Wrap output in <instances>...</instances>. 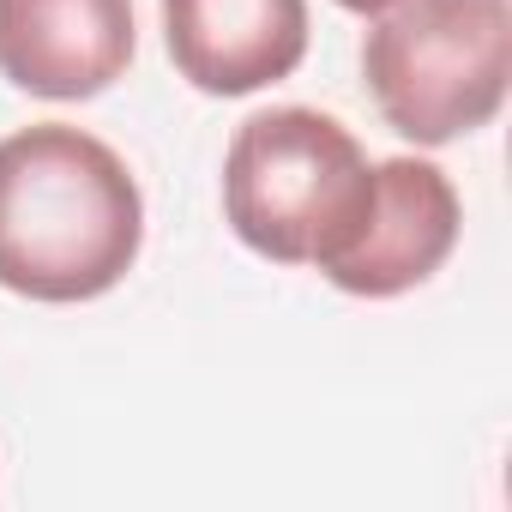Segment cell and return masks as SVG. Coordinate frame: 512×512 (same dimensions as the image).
Listing matches in <instances>:
<instances>
[{"mask_svg":"<svg viewBox=\"0 0 512 512\" xmlns=\"http://www.w3.org/2000/svg\"><path fill=\"white\" fill-rule=\"evenodd\" d=\"M145 247V199L115 145L37 121L0 139V290L31 302L109 296Z\"/></svg>","mask_w":512,"mask_h":512,"instance_id":"obj_1","label":"cell"},{"mask_svg":"<svg viewBox=\"0 0 512 512\" xmlns=\"http://www.w3.org/2000/svg\"><path fill=\"white\" fill-rule=\"evenodd\" d=\"M374 211L362 139L320 109L284 103L247 115L223 157V217L272 266H332Z\"/></svg>","mask_w":512,"mask_h":512,"instance_id":"obj_2","label":"cell"},{"mask_svg":"<svg viewBox=\"0 0 512 512\" xmlns=\"http://www.w3.org/2000/svg\"><path fill=\"white\" fill-rule=\"evenodd\" d=\"M362 73L392 133L452 145L506 103L512 0H398L362 37Z\"/></svg>","mask_w":512,"mask_h":512,"instance_id":"obj_3","label":"cell"},{"mask_svg":"<svg viewBox=\"0 0 512 512\" xmlns=\"http://www.w3.org/2000/svg\"><path fill=\"white\" fill-rule=\"evenodd\" d=\"M458 229H464V205L452 175L428 157H386L374 163V211L350 241V253L326 266V278L344 296H368V302L404 296L452 260Z\"/></svg>","mask_w":512,"mask_h":512,"instance_id":"obj_4","label":"cell"},{"mask_svg":"<svg viewBox=\"0 0 512 512\" xmlns=\"http://www.w3.org/2000/svg\"><path fill=\"white\" fill-rule=\"evenodd\" d=\"M139 49L133 0H0V79L49 103L109 91Z\"/></svg>","mask_w":512,"mask_h":512,"instance_id":"obj_5","label":"cell"},{"mask_svg":"<svg viewBox=\"0 0 512 512\" xmlns=\"http://www.w3.org/2000/svg\"><path fill=\"white\" fill-rule=\"evenodd\" d=\"M175 73L205 97H253L308 55V0H163Z\"/></svg>","mask_w":512,"mask_h":512,"instance_id":"obj_6","label":"cell"},{"mask_svg":"<svg viewBox=\"0 0 512 512\" xmlns=\"http://www.w3.org/2000/svg\"><path fill=\"white\" fill-rule=\"evenodd\" d=\"M344 13H362V19H374V13H386V7H398V0H338Z\"/></svg>","mask_w":512,"mask_h":512,"instance_id":"obj_7","label":"cell"}]
</instances>
